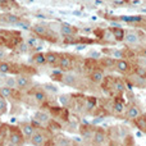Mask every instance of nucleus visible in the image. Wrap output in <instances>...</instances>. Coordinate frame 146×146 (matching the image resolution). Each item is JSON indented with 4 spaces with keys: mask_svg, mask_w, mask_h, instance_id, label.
I'll list each match as a JSON object with an SVG mask.
<instances>
[{
    "mask_svg": "<svg viewBox=\"0 0 146 146\" xmlns=\"http://www.w3.org/2000/svg\"><path fill=\"white\" fill-rule=\"evenodd\" d=\"M46 141V137L44 136L42 133H40V132H33L32 136H31V144L32 145H44Z\"/></svg>",
    "mask_w": 146,
    "mask_h": 146,
    "instance_id": "nucleus-1",
    "label": "nucleus"
},
{
    "mask_svg": "<svg viewBox=\"0 0 146 146\" xmlns=\"http://www.w3.org/2000/svg\"><path fill=\"white\" fill-rule=\"evenodd\" d=\"M92 140H94V144H95V145H103L104 142H105V140H106L105 132L101 131V129H98V131H95Z\"/></svg>",
    "mask_w": 146,
    "mask_h": 146,
    "instance_id": "nucleus-2",
    "label": "nucleus"
},
{
    "mask_svg": "<svg viewBox=\"0 0 146 146\" xmlns=\"http://www.w3.org/2000/svg\"><path fill=\"white\" fill-rule=\"evenodd\" d=\"M126 115L128 119H136L139 115H141V111L136 105H131L126 111Z\"/></svg>",
    "mask_w": 146,
    "mask_h": 146,
    "instance_id": "nucleus-3",
    "label": "nucleus"
},
{
    "mask_svg": "<svg viewBox=\"0 0 146 146\" xmlns=\"http://www.w3.org/2000/svg\"><path fill=\"white\" fill-rule=\"evenodd\" d=\"M59 67H60L63 71H68V69L72 68V60L69 56H62V58H59Z\"/></svg>",
    "mask_w": 146,
    "mask_h": 146,
    "instance_id": "nucleus-4",
    "label": "nucleus"
},
{
    "mask_svg": "<svg viewBox=\"0 0 146 146\" xmlns=\"http://www.w3.org/2000/svg\"><path fill=\"white\" fill-rule=\"evenodd\" d=\"M114 66H115V69L118 72L126 73V72L129 71V64L127 63L126 60H123V59H118V60L114 63Z\"/></svg>",
    "mask_w": 146,
    "mask_h": 146,
    "instance_id": "nucleus-5",
    "label": "nucleus"
},
{
    "mask_svg": "<svg viewBox=\"0 0 146 146\" xmlns=\"http://www.w3.org/2000/svg\"><path fill=\"white\" fill-rule=\"evenodd\" d=\"M9 140H10V144L12 145H18L22 142V135L18 131H10Z\"/></svg>",
    "mask_w": 146,
    "mask_h": 146,
    "instance_id": "nucleus-6",
    "label": "nucleus"
},
{
    "mask_svg": "<svg viewBox=\"0 0 146 146\" xmlns=\"http://www.w3.org/2000/svg\"><path fill=\"white\" fill-rule=\"evenodd\" d=\"M90 78H91V81H92V82L100 83V82H103V80H104V73L101 71H94L92 73H91Z\"/></svg>",
    "mask_w": 146,
    "mask_h": 146,
    "instance_id": "nucleus-7",
    "label": "nucleus"
},
{
    "mask_svg": "<svg viewBox=\"0 0 146 146\" xmlns=\"http://www.w3.org/2000/svg\"><path fill=\"white\" fill-rule=\"evenodd\" d=\"M45 58H46V63L51 64V66H54V64H56L59 62V55L55 53H48L45 54Z\"/></svg>",
    "mask_w": 146,
    "mask_h": 146,
    "instance_id": "nucleus-8",
    "label": "nucleus"
},
{
    "mask_svg": "<svg viewBox=\"0 0 146 146\" xmlns=\"http://www.w3.org/2000/svg\"><path fill=\"white\" fill-rule=\"evenodd\" d=\"M124 40L127 41L128 44H131V45H133V44H137L139 42V37H137V35L135 32H128L124 35Z\"/></svg>",
    "mask_w": 146,
    "mask_h": 146,
    "instance_id": "nucleus-9",
    "label": "nucleus"
},
{
    "mask_svg": "<svg viewBox=\"0 0 146 146\" xmlns=\"http://www.w3.org/2000/svg\"><path fill=\"white\" fill-rule=\"evenodd\" d=\"M135 123H136V126L139 127L140 129H142V131H146V117L144 115H139L136 119H133Z\"/></svg>",
    "mask_w": 146,
    "mask_h": 146,
    "instance_id": "nucleus-10",
    "label": "nucleus"
},
{
    "mask_svg": "<svg viewBox=\"0 0 146 146\" xmlns=\"http://www.w3.org/2000/svg\"><path fill=\"white\" fill-rule=\"evenodd\" d=\"M111 33H113V37H115L117 40H124V31L122 30V28H119V27H115V28H113L111 30Z\"/></svg>",
    "mask_w": 146,
    "mask_h": 146,
    "instance_id": "nucleus-11",
    "label": "nucleus"
},
{
    "mask_svg": "<svg viewBox=\"0 0 146 146\" xmlns=\"http://www.w3.org/2000/svg\"><path fill=\"white\" fill-rule=\"evenodd\" d=\"M28 83H30V80H28L27 77H25V76H19V77L17 78V86H18L19 88L27 87Z\"/></svg>",
    "mask_w": 146,
    "mask_h": 146,
    "instance_id": "nucleus-12",
    "label": "nucleus"
},
{
    "mask_svg": "<svg viewBox=\"0 0 146 146\" xmlns=\"http://www.w3.org/2000/svg\"><path fill=\"white\" fill-rule=\"evenodd\" d=\"M35 119L38 121L40 123H46V122H49V115L46 113H44V111H37L35 114Z\"/></svg>",
    "mask_w": 146,
    "mask_h": 146,
    "instance_id": "nucleus-13",
    "label": "nucleus"
},
{
    "mask_svg": "<svg viewBox=\"0 0 146 146\" xmlns=\"http://www.w3.org/2000/svg\"><path fill=\"white\" fill-rule=\"evenodd\" d=\"M60 32H62V35H64V36H72L73 33H74V30H73L69 25H62Z\"/></svg>",
    "mask_w": 146,
    "mask_h": 146,
    "instance_id": "nucleus-14",
    "label": "nucleus"
},
{
    "mask_svg": "<svg viewBox=\"0 0 146 146\" xmlns=\"http://www.w3.org/2000/svg\"><path fill=\"white\" fill-rule=\"evenodd\" d=\"M113 87L115 88V91H118V92H123L124 90H126V85H124L123 81L121 80H115L113 83Z\"/></svg>",
    "mask_w": 146,
    "mask_h": 146,
    "instance_id": "nucleus-15",
    "label": "nucleus"
},
{
    "mask_svg": "<svg viewBox=\"0 0 146 146\" xmlns=\"http://www.w3.org/2000/svg\"><path fill=\"white\" fill-rule=\"evenodd\" d=\"M33 132H35V129H33V127L31 126V124H25V126L22 127V133L25 135V136L31 137Z\"/></svg>",
    "mask_w": 146,
    "mask_h": 146,
    "instance_id": "nucleus-16",
    "label": "nucleus"
},
{
    "mask_svg": "<svg viewBox=\"0 0 146 146\" xmlns=\"http://www.w3.org/2000/svg\"><path fill=\"white\" fill-rule=\"evenodd\" d=\"M3 21L4 22H8V23H13V25H15V23L19 21V18L17 17V15H13V14H5V15H3Z\"/></svg>",
    "mask_w": 146,
    "mask_h": 146,
    "instance_id": "nucleus-17",
    "label": "nucleus"
},
{
    "mask_svg": "<svg viewBox=\"0 0 146 146\" xmlns=\"http://www.w3.org/2000/svg\"><path fill=\"white\" fill-rule=\"evenodd\" d=\"M33 98H35V100L38 101V103H42V101L46 100L45 92H42V91H40V90H37V91H35V92H33Z\"/></svg>",
    "mask_w": 146,
    "mask_h": 146,
    "instance_id": "nucleus-18",
    "label": "nucleus"
},
{
    "mask_svg": "<svg viewBox=\"0 0 146 146\" xmlns=\"http://www.w3.org/2000/svg\"><path fill=\"white\" fill-rule=\"evenodd\" d=\"M33 62L37 64H44L46 63V58H45V54H41V53H37L33 55Z\"/></svg>",
    "mask_w": 146,
    "mask_h": 146,
    "instance_id": "nucleus-19",
    "label": "nucleus"
},
{
    "mask_svg": "<svg viewBox=\"0 0 146 146\" xmlns=\"http://www.w3.org/2000/svg\"><path fill=\"white\" fill-rule=\"evenodd\" d=\"M63 81L64 83H67V85H74L76 83V77L73 74H66V76H63Z\"/></svg>",
    "mask_w": 146,
    "mask_h": 146,
    "instance_id": "nucleus-20",
    "label": "nucleus"
},
{
    "mask_svg": "<svg viewBox=\"0 0 146 146\" xmlns=\"http://www.w3.org/2000/svg\"><path fill=\"white\" fill-rule=\"evenodd\" d=\"M32 30H33V32L37 33V35H40V36H42V35H45V33H46V27H45V26L36 25Z\"/></svg>",
    "mask_w": 146,
    "mask_h": 146,
    "instance_id": "nucleus-21",
    "label": "nucleus"
},
{
    "mask_svg": "<svg viewBox=\"0 0 146 146\" xmlns=\"http://www.w3.org/2000/svg\"><path fill=\"white\" fill-rule=\"evenodd\" d=\"M135 73L136 76H140V77H145L146 78V67L145 66H139L135 68Z\"/></svg>",
    "mask_w": 146,
    "mask_h": 146,
    "instance_id": "nucleus-22",
    "label": "nucleus"
},
{
    "mask_svg": "<svg viewBox=\"0 0 146 146\" xmlns=\"http://www.w3.org/2000/svg\"><path fill=\"white\" fill-rule=\"evenodd\" d=\"M0 95H3L4 98H9L12 95V88L9 86H5V87H1L0 88Z\"/></svg>",
    "mask_w": 146,
    "mask_h": 146,
    "instance_id": "nucleus-23",
    "label": "nucleus"
},
{
    "mask_svg": "<svg viewBox=\"0 0 146 146\" xmlns=\"http://www.w3.org/2000/svg\"><path fill=\"white\" fill-rule=\"evenodd\" d=\"M122 21L124 22H140L142 21V17H139V15H135V17H121Z\"/></svg>",
    "mask_w": 146,
    "mask_h": 146,
    "instance_id": "nucleus-24",
    "label": "nucleus"
},
{
    "mask_svg": "<svg viewBox=\"0 0 146 146\" xmlns=\"http://www.w3.org/2000/svg\"><path fill=\"white\" fill-rule=\"evenodd\" d=\"M7 111V101L3 95H0V113H5Z\"/></svg>",
    "mask_w": 146,
    "mask_h": 146,
    "instance_id": "nucleus-25",
    "label": "nucleus"
},
{
    "mask_svg": "<svg viewBox=\"0 0 146 146\" xmlns=\"http://www.w3.org/2000/svg\"><path fill=\"white\" fill-rule=\"evenodd\" d=\"M114 110H115V113L122 114L124 111V105L122 103H119V101H117V103L114 104Z\"/></svg>",
    "mask_w": 146,
    "mask_h": 146,
    "instance_id": "nucleus-26",
    "label": "nucleus"
},
{
    "mask_svg": "<svg viewBox=\"0 0 146 146\" xmlns=\"http://www.w3.org/2000/svg\"><path fill=\"white\" fill-rule=\"evenodd\" d=\"M5 83H7V86H9L10 88H14L15 86H17V80H14L13 77H8L7 80H5Z\"/></svg>",
    "mask_w": 146,
    "mask_h": 146,
    "instance_id": "nucleus-27",
    "label": "nucleus"
},
{
    "mask_svg": "<svg viewBox=\"0 0 146 146\" xmlns=\"http://www.w3.org/2000/svg\"><path fill=\"white\" fill-rule=\"evenodd\" d=\"M0 72L1 73H8V72H10V66L8 63H0Z\"/></svg>",
    "mask_w": 146,
    "mask_h": 146,
    "instance_id": "nucleus-28",
    "label": "nucleus"
},
{
    "mask_svg": "<svg viewBox=\"0 0 146 146\" xmlns=\"http://www.w3.org/2000/svg\"><path fill=\"white\" fill-rule=\"evenodd\" d=\"M28 44H30L31 46H32V48H40V42H38V40L37 38H33V37H31L30 40H28Z\"/></svg>",
    "mask_w": 146,
    "mask_h": 146,
    "instance_id": "nucleus-29",
    "label": "nucleus"
},
{
    "mask_svg": "<svg viewBox=\"0 0 146 146\" xmlns=\"http://www.w3.org/2000/svg\"><path fill=\"white\" fill-rule=\"evenodd\" d=\"M95 103H96L95 99H94V98H90V99L87 100V108H88V109H92L94 106H95Z\"/></svg>",
    "mask_w": 146,
    "mask_h": 146,
    "instance_id": "nucleus-30",
    "label": "nucleus"
},
{
    "mask_svg": "<svg viewBox=\"0 0 146 146\" xmlns=\"http://www.w3.org/2000/svg\"><path fill=\"white\" fill-rule=\"evenodd\" d=\"M60 140L62 141H58L56 142V145H62V146L63 145H71V141H69L68 139H60Z\"/></svg>",
    "mask_w": 146,
    "mask_h": 146,
    "instance_id": "nucleus-31",
    "label": "nucleus"
},
{
    "mask_svg": "<svg viewBox=\"0 0 146 146\" xmlns=\"http://www.w3.org/2000/svg\"><path fill=\"white\" fill-rule=\"evenodd\" d=\"M68 101H69V96H66V95L60 96V103L63 104V105H66V104H68Z\"/></svg>",
    "mask_w": 146,
    "mask_h": 146,
    "instance_id": "nucleus-32",
    "label": "nucleus"
},
{
    "mask_svg": "<svg viewBox=\"0 0 146 146\" xmlns=\"http://www.w3.org/2000/svg\"><path fill=\"white\" fill-rule=\"evenodd\" d=\"M45 87L48 88L49 91H51V92H56V91H58V88H56L55 86H51V85H45Z\"/></svg>",
    "mask_w": 146,
    "mask_h": 146,
    "instance_id": "nucleus-33",
    "label": "nucleus"
},
{
    "mask_svg": "<svg viewBox=\"0 0 146 146\" xmlns=\"http://www.w3.org/2000/svg\"><path fill=\"white\" fill-rule=\"evenodd\" d=\"M113 55L115 56V58H118V59H121V58H122V53H121V51H115V53H114Z\"/></svg>",
    "mask_w": 146,
    "mask_h": 146,
    "instance_id": "nucleus-34",
    "label": "nucleus"
},
{
    "mask_svg": "<svg viewBox=\"0 0 146 146\" xmlns=\"http://www.w3.org/2000/svg\"><path fill=\"white\" fill-rule=\"evenodd\" d=\"M141 63H142V66H145V67H146V56L141 60Z\"/></svg>",
    "mask_w": 146,
    "mask_h": 146,
    "instance_id": "nucleus-35",
    "label": "nucleus"
},
{
    "mask_svg": "<svg viewBox=\"0 0 146 146\" xmlns=\"http://www.w3.org/2000/svg\"><path fill=\"white\" fill-rule=\"evenodd\" d=\"M1 85H3V78L0 77V86H1Z\"/></svg>",
    "mask_w": 146,
    "mask_h": 146,
    "instance_id": "nucleus-36",
    "label": "nucleus"
},
{
    "mask_svg": "<svg viewBox=\"0 0 146 146\" xmlns=\"http://www.w3.org/2000/svg\"><path fill=\"white\" fill-rule=\"evenodd\" d=\"M113 1H115V3H121L122 0H113Z\"/></svg>",
    "mask_w": 146,
    "mask_h": 146,
    "instance_id": "nucleus-37",
    "label": "nucleus"
},
{
    "mask_svg": "<svg viewBox=\"0 0 146 146\" xmlns=\"http://www.w3.org/2000/svg\"><path fill=\"white\" fill-rule=\"evenodd\" d=\"M0 145H1V142H0Z\"/></svg>",
    "mask_w": 146,
    "mask_h": 146,
    "instance_id": "nucleus-38",
    "label": "nucleus"
}]
</instances>
